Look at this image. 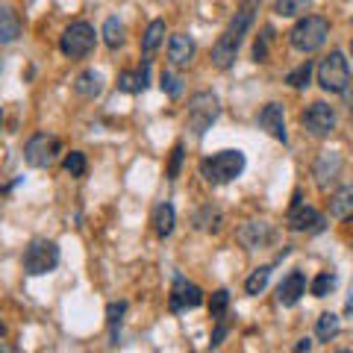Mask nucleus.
Here are the masks:
<instances>
[{
	"label": "nucleus",
	"mask_w": 353,
	"mask_h": 353,
	"mask_svg": "<svg viewBox=\"0 0 353 353\" xmlns=\"http://www.w3.org/2000/svg\"><path fill=\"white\" fill-rule=\"evenodd\" d=\"M256 12H259V0H245V3L236 9L233 21H230L227 30H224V36H221L215 41V48H212V65H215V68L224 71V68H230V65L236 62L239 48H241V41H245L248 30L253 27V18H256Z\"/></svg>",
	"instance_id": "nucleus-1"
},
{
	"label": "nucleus",
	"mask_w": 353,
	"mask_h": 353,
	"mask_svg": "<svg viewBox=\"0 0 353 353\" xmlns=\"http://www.w3.org/2000/svg\"><path fill=\"white\" fill-rule=\"evenodd\" d=\"M245 165L248 159L241 150H221L201 162V176L209 185H224V183H233L236 176H241Z\"/></svg>",
	"instance_id": "nucleus-2"
},
{
	"label": "nucleus",
	"mask_w": 353,
	"mask_h": 353,
	"mask_svg": "<svg viewBox=\"0 0 353 353\" xmlns=\"http://www.w3.org/2000/svg\"><path fill=\"white\" fill-rule=\"evenodd\" d=\"M221 115V101L215 92H197L192 101H189V115H185V124H189L192 136L203 139L209 130H212V124L218 121Z\"/></svg>",
	"instance_id": "nucleus-3"
},
{
	"label": "nucleus",
	"mask_w": 353,
	"mask_h": 353,
	"mask_svg": "<svg viewBox=\"0 0 353 353\" xmlns=\"http://www.w3.org/2000/svg\"><path fill=\"white\" fill-rule=\"evenodd\" d=\"M327 36H330V21L321 18V15H306V18H301V21H297V24L292 27L289 41H292L294 50H301V53H315V50L327 41Z\"/></svg>",
	"instance_id": "nucleus-4"
},
{
	"label": "nucleus",
	"mask_w": 353,
	"mask_h": 353,
	"mask_svg": "<svg viewBox=\"0 0 353 353\" xmlns=\"http://www.w3.org/2000/svg\"><path fill=\"white\" fill-rule=\"evenodd\" d=\"M21 265H24V274L30 277H41V274H50L59 265V245L50 239H32L24 248V256H21Z\"/></svg>",
	"instance_id": "nucleus-5"
},
{
	"label": "nucleus",
	"mask_w": 353,
	"mask_h": 353,
	"mask_svg": "<svg viewBox=\"0 0 353 353\" xmlns=\"http://www.w3.org/2000/svg\"><path fill=\"white\" fill-rule=\"evenodd\" d=\"M318 83H321L324 92L330 94H345L347 85H350V65L345 59V53L341 50H333L327 53L318 65Z\"/></svg>",
	"instance_id": "nucleus-6"
},
{
	"label": "nucleus",
	"mask_w": 353,
	"mask_h": 353,
	"mask_svg": "<svg viewBox=\"0 0 353 353\" xmlns=\"http://www.w3.org/2000/svg\"><path fill=\"white\" fill-rule=\"evenodd\" d=\"M97 44V32L88 21H74V24L65 27V32L59 36V50L71 59H80L88 57Z\"/></svg>",
	"instance_id": "nucleus-7"
},
{
	"label": "nucleus",
	"mask_w": 353,
	"mask_h": 353,
	"mask_svg": "<svg viewBox=\"0 0 353 353\" xmlns=\"http://www.w3.org/2000/svg\"><path fill=\"white\" fill-rule=\"evenodd\" d=\"M62 153V141L53 132H36L24 145V159L30 168H50Z\"/></svg>",
	"instance_id": "nucleus-8"
},
{
	"label": "nucleus",
	"mask_w": 353,
	"mask_h": 353,
	"mask_svg": "<svg viewBox=\"0 0 353 353\" xmlns=\"http://www.w3.org/2000/svg\"><path fill=\"white\" fill-rule=\"evenodd\" d=\"M285 227L292 233H321L324 230V215L318 209L301 203V192H294V203H292V212L285 218Z\"/></svg>",
	"instance_id": "nucleus-9"
},
{
	"label": "nucleus",
	"mask_w": 353,
	"mask_h": 353,
	"mask_svg": "<svg viewBox=\"0 0 353 353\" xmlns=\"http://www.w3.org/2000/svg\"><path fill=\"white\" fill-rule=\"evenodd\" d=\"M203 303V289L192 280H185L183 274H174V285H171V312L180 315L185 309H197Z\"/></svg>",
	"instance_id": "nucleus-10"
},
{
	"label": "nucleus",
	"mask_w": 353,
	"mask_h": 353,
	"mask_svg": "<svg viewBox=\"0 0 353 353\" xmlns=\"http://www.w3.org/2000/svg\"><path fill=\"white\" fill-rule=\"evenodd\" d=\"M301 121L315 139H324L336 130V112H333V106L324 103V101H315L312 106H306Z\"/></svg>",
	"instance_id": "nucleus-11"
},
{
	"label": "nucleus",
	"mask_w": 353,
	"mask_h": 353,
	"mask_svg": "<svg viewBox=\"0 0 353 353\" xmlns=\"http://www.w3.org/2000/svg\"><path fill=\"white\" fill-rule=\"evenodd\" d=\"M236 239H239L248 250H256V248H268L271 241L277 239V230H274L268 221H248V224L239 227Z\"/></svg>",
	"instance_id": "nucleus-12"
},
{
	"label": "nucleus",
	"mask_w": 353,
	"mask_h": 353,
	"mask_svg": "<svg viewBox=\"0 0 353 353\" xmlns=\"http://www.w3.org/2000/svg\"><path fill=\"white\" fill-rule=\"evenodd\" d=\"M339 171H341V157L336 150H324L321 157L315 162V183L321 185V189H330V183L339 180Z\"/></svg>",
	"instance_id": "nucleus-13"
},
{
	"label": "nucleus",
	"mask_w": 353,
	"mask_h": 353,
	"mask_svg": "<svg viewBox=\"0 0 353 353\" xmlns=\"http://www.w3.org/2000/svg\"><path fill=\"white\" fill-rule=\"evenodd\" d=\"M259 127L268 132V136L277 139V141H285V115H283V106H280V103L262 106V112H259Z\"/></svg>",
	"instance_id": "nucleus-14"
},
{
	"label": "nucleus",
	"mask_w": 353,
	"mask_h": 353,
	"mask_svg": "<svg viewBox=\"0 0 353 353\" xmlns=\"http://www.w3.org/2000/svg\"><path fill=\"white\" fill-rule=\"evenodd\" d=\"M303 294H306V277H303V271H292L289 277H285L277 285V301L283 306H294Z\"/></svg>",
	"instance_id": "nucleus-15"
},
{
	"label": "nucleus",
	"mask_w": 353,
	"mask_h": 353,
	"mask_svg": "<svg viewBox=\"0 0 353 353\" xmlns=\"http://www.w3.org/2000/svg\"><path fill=\"white\" fill-rule=\"evenodd\" d=\"M150 83V59L141 62L139 71H121L118 74V88L127 94H141Z\"/></svg>",
	"instance_id": "nucleus-16"
},
{
	"label": "nucleus",
	"mask_w": 353,
	"mask_h": 353,
	"mask_svg": "<svg viewBox=\"0 0 353 353\" xmlns=\"http://www.w3.org/2000/svg\"><path fill=\"white\" fill-rule=\"evenodd\" d=\"M168 59H171V65H176V68L192 65V59H194V41H192V36H185V32H176V36H171V41H168Z\"/></svg>",
	"instance_id": "nucleus-17"
},
{
	"label": "nucleus",
	"mask_w": 353,
	"mask_h": 353,
	"mask_svg": "<svg viewBox=\"0 0 353 353\" xmlns=\"http://www.w3.org/2000/svg\"><path fill=\"white\" fill-rule=\"evenodd\" d=\"M74 92L80 94V97H85V101H94V97L103 92V74L94 71V68H85L83 74H77Z\"/></svg>",
	"instance_id": "nucleus-18"
},
{
	"label": "nucleus",
	"mask_w": 353,
	"mask_h": 353,
	"mask_svg": "<svg viewBox=\"0 0 353 353\" xmlns=\"http://www.w3.org/2000/svg\"><path fill=\"white\" fill-rule=\"evenodd\" d=\"M21 36V18L12 6H0V44H12Z\"/></svg>",
	"instance_id": "nucleus-19"
},
{
	"label": "nucleus",
	"mask_w": 353,
	"mask_h": 353,
	"mask_svg": "<svg viewBox=\"0 0 353 353\" xmlns=\"http://www.w3.org/2000/svg\"><path fill=\"white\" fill-rule=\"evenodd\" d=\"M330 215L339 221L353 218V185H345V189H339L330 197Z\"/></svg>",
	"instance_id": "nucleus-20"
},
{
	"label": "nucleus",
	"mask_w": 353,
	"mask_h": 353,
	"mask_svg": "<svg viewBox=\"0 0 353 353\" xmlns=\"http://www.w3.org/2000/svg\"><path fill=\"white\" fill-rule=\"evenodd\" d=\"M174 224H176V212L171 203H157L153 209V230H157V236L165 239L174 233Z\"/></svg>",
	"instance_id": "nucleus-21"
},
{
	"label": "nucleus",
	"mask_w": 353,
	"mask_h": 353,
	"mask_svg": "<svg viewBox=\"0 0 353 353\" xmlns=\"http://www.w3.org/2000/svg\"><path fill=\"white\" fill-rule=\"evenodd\" d=\"M124 315H127V303L124 301H115V303H109L106 306V327H109V345H118V339H121V321H124Z\"/></svg>",
	"instance_id": "nucleus-22"
},
{
	"label": "nucleus",
	"mask_w": 353,
	"mask_h": 353,
	"mask_svg": "<svg viewBox=\"0 0 353 353\" xmlns=\"http://www.w3.org/2000/svg\"><path fill=\"white\" fill-rule=\"evenodd\" d=\"M165 41V21H150L148 30H145V36H141V53L145 57H150V53H157V48Z\"/></svg>",
	"instance_id": "nucleus-23"
},
{
	"label": "nucleus",
	"mask_w": 353,
	"mask_h": 353,
	"mask_svg": "<svg viewBox=\"0 0 353 353\" xmlns=\"http://www.w3.org/2000/svg\"><path fill=\"white\" fill-rule=\"evenodd\" d=\"M339 330H341L339 315L324 312L321 318H318V324H315V336H318V341H333L339 336Z\"/></svg>",
	"instance_id": "nucleus-24"
},
{
	"label": "nucleus",
	"mask_w": 353,
	"mask_h": 353,
	"mask_svg": "<svg viewBox=\"0 0 353 353\" xmlns=\"http://www.w3.org/2000/svg\"><path fill=\"white\" fill-rule=\"evenodd\" d=\"M309 6H312V0H277V3H274V12L280 18H301L309 12Z\"/></svg>",
	"instance_id": "nucleus-25"
},
{
	"label": "nucleus",
	"mask_w": 353,
	"mask_h": 353,
	"mask_svg": "<svg viewBox=\"0 0 353 353\" xmlns=\"http://www.w3.org/2000/svg\"><path fill=\"white\" fill-rule=\"evenodd\" d=\"M124 24H121L118 18H106V24H103V41H106V48H112L118 50L121 44H124Z\"/></svg>",
	"instance_id": "nucleus-26"
},
{
	"label": "nucleus",
	"mask_w": 353,
	"mask_h": 353,
	"mask_svg": "<svg viewBox=\"0 0 353 353\" xmlns=\"http://www.w3.org/2000/svg\"><path fill=\"white\" fill-rule=\"evenodd\" d=\"M312 71H315V65L312 62H301L294 71H289V77H285V83H289L292 88H306L309 85V80H312Z\"/></svg>",
	"instance_id": "nucleus-27"
},
{
	"label": "nucleus",
	"mask_w": 353,
	"mask_h": 353,
	"mask_svg": "<svg viewBox=\"0 0 353 353\" xmlns=\"http://www.w3.org/2000/svg\"><path fill=\"white\" fill-rule=\"evenodd\" d=\"M268 280H271V265H262V268H256L250 274V277L245 280V292L248 294H259L265 285H268Z\"/></svg>",
	"instance_id": "nucleus-28"
},
{
	"label": "nucleus",
	"mask_w": 353,
	"mask_h": 353,
	"mask_svg": "<svg viewBox=\"0 0 353 353\" xmlns=\"http://www.w3.org/2000/svg\"><path fill=\"white\" fill-rule=\"evenodd\" d=\"M333 289H336V274H333V271H321V274H318V277L312 280V285H309V292H312L315 297H327Z\"/></svg>",
	"instance_id": "nucleus-29"
},
{
	"label": "nucleus",
	"mask_w": 353,
	"mask_h": 353,
	"mask_svg": "<svg viewBox=\"0 0 353 353\" xmlns=\"http://www.w3.org/2000/svg\"><path fill=\"white\" fill-rule=\"evenodd\" d=\"M65 171H68L71 176H85V171H88V162H85V153L83 150H71L68 157H65Z\"/></svg>",
	"instance_id": "nucleus-30"
},
{
	"label": "nucleus",
	"mask_w": 353,
	"mask_h": 353,
	"mask_svg": "<svg viewBox=\"0 0 353 353\" xmlns=\"http://www.w3.org/2000/svg\"><path fill=\"white\" fill-rule=\"evenodd\" d=\"M159 85H162V92L171 97V101H176V97L183 94V80L176 74H171V71H162V77H159Z\"/></svg>",
	"instance_id": "nucleus-31"
},
{
	"label": "nucleus",
	"mask_w": 353,
	"mask_h": 353,
	"mask_svg": "<svg viewBox=\"0 0 353 353\" xmlns=\"http://www.w3.org/2000/svg\"><path fill=\"white\" fill-rule=\"evenodd\" d=\"M227 306H230V292L227 289H218L215 294H212V301H209V312H212V318H224V312H227Z\"/></svg>",
	"instance_id": "nucleus-32"
},
{
	"label": "nucleus",
	"mask_w": 353,
	"mask_h": 353,
	"mask_svg": "<svg viewBox=\"0 0 353 353\" xmlns=\"http://www.w3.org/2000/svg\"><path fill=\"white\" fill-rule=\"evenodd\" d=\"M183 145L180 141H176L174 145V150H171V162H168V180H176V176H180V168H183Z\"/></svg>",
	"instance_id": "nucleus-33"
},
{
	"label": "nucleus",
	"mask_w": 353,
	"mask_h": 353,
	"mask_svg": "<svg viewBox=\"0 0 353 353\" xmlns=\"http://www.w3.org/2000/svg\"><path fill=\"white\" fill-rule=\"evenodd\" d=\"M268 39H271V27L265 30L262 39H256V44H253V59L256 62H268Z\"/></svg>",
	"instance_id": "nucleus-34"
},
{
	"label": "nucleus",
	"mask_w": 353,
	"mask_h": 353,
	"mask_svg": "<svg viewBox=\"0 0 353 353\" xmlns=\"http://www.w3.org/2000/svg\"><path fill=\"white\" fill-rule=\"evenodd\" d=\"M227 333H230V327L224 324V318H221V324L215 327V333H212V341H209V345H212V347H218V345H221V341H224V339H227Z\"/></svg>",
	"instance_id": "nucleus-35"
},
{
	"label": "nucleus",
	"mask_w": 353,
	"mask_h": 353,
	"mask_svg": "<svg viewBox=\"0 0 353 353\" xmlns=\"http://www.w3.org/2000/svg\"><path fill=\"white\" fill-rule=\"evenodd\" d=\"M309 347H312V341H309V339H301V341L294 345V350H297V353H303V350H309Z\"/></svg>",
	"instance_id": "nucleus-36"
},
{
	"label": "nucleus",
	"mask_w": 353,
	"mask_h": 353,
	"mask_svg": "<svg viewBox=\"0 0 353 353\" xmlns=\"http://www.w3.org/2000/svg\"><path fill=\"white\" fill-rule=\"evenodd\" d=\"M345 312H353V283H350V297H347V303H345Z\"/></svg>",
	"instance_id": "nucleus-37"
},
{
	"label": "nucleus",
	"mask_w": 353,
	"mask_h": 353,
	"mask_svg": "<svg viewBox=\"0 0 353 353\" xmlns=\"http://www.w3.org/2000/svg\"><path fill=\"white\" fill-rule=\"evenodd\" d=\"M0 127H3V109H0Z\"/></svg>",
	"instance_id": "nucleus-38"
},
{
	"label": "nucleus",
	"mask_w": 353,
	"mask_h": 353,
	"mask_svg": "<svg viewBox=\"0 0 353 353\" xmlns=\"http://www.w3.org/2000/svg\"><path fill=\"white\" fill-rule=\"evenodd\" d=\"M0 336H3V324H0Z\"/></svg>",
	"instance_id": "nucleus-39"
},
{
	"label": "nucleus",
	"mask_w": 353,
	"mask_h": 353,
	"mask_svg": "<svg viewBox=\"0 0 353 353\" xmlns=\"http://www.w3.org/2000/svg\"><path fill=\"white\" fill-rule=\"evenodd\" d=\"M350 53H353V41H350Z\"/></svg>",
	"instance_id": "nucleus-40"
}]
</instances>
